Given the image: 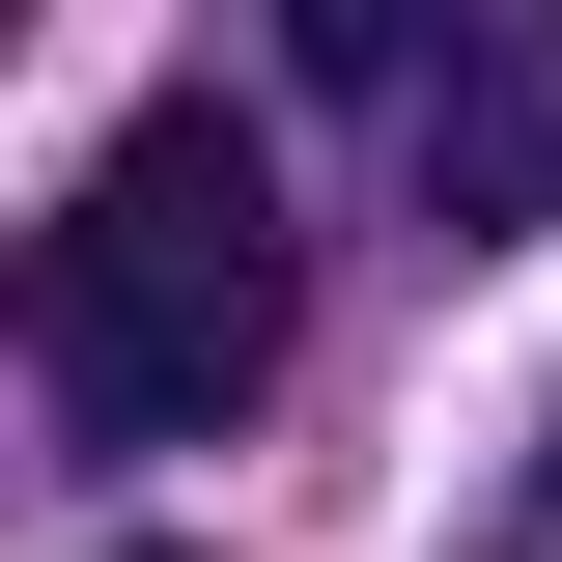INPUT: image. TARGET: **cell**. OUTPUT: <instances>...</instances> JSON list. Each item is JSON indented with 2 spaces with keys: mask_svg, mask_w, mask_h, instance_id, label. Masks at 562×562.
Here are the masks:
<instances>
[{
  "mask_svg": "<svg viewBox=\"0 0 562 562\" xmlns=\"http://www.w3.org/2000/svg\"><path fill=\"white\" fill-rule=\"evenodd\" d=\"M113 562H198V535H113Z\"/></svg>",
  "mask_w": 562,
  "mask_h": 562,
  "instance_id": "3957f363",
  "label": "cell"
},
{
  "mask_svg": "<svg viewBox=\"0 0 562 562\" xmlns=\"http://www.w3.org/2000/svg\"><path fill=\"white\" fill-rule=\"evenodd\" d=\"M281 169L225 85H169V113H113V169H85L57 225H29V366H57L85 450H225V422L281 394Z\"/></svg>",
  "mask_w": 562,
  "mask_h": 562,
  "instance_id": "6da1fadb",
  "label": "cell"
},
{
  "mask_svg": "<svg viewBox=\"0 0 562 562\" xmlns=\"http://www.w3.org/2000/svg\"><path fill=\"white\" fill-rule=\"evenodd\" d=\"M394 140H422V225H450V254L562 225V0H479L450 57L394 85Z\"/></svg>",
  "mask_w": 562,
  "mask_h": 562,
  "instance_id": "7a4b0ae2",
  "label": "cell"
},
{
  "mask_svg": "<svg viewBox=\"0 0 562 562\" xmlns=\"http://www.w3.org/2000/svg\"><path fill=\"white\" fill-rule=\"evenodd\" d=\"M535 479H562V422H535Z\"/></svg>",
  "mask_w": 562,
  "mask_h": 562,
  "instance_id": "277c9868",
  "label": "cell"
}]
</instances>
